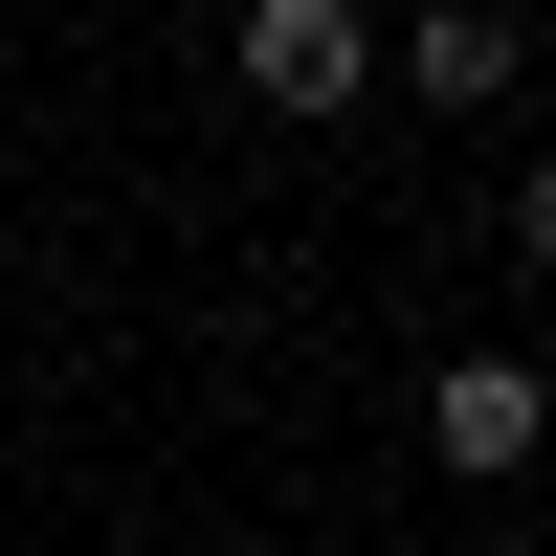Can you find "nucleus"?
Segmentation results:
<instances>
[{
	"label": "nucleus",
	"mask_w": 556,
	"mask_h": 556,
	"mask_svg": "<svg viewBox=\"0 0 556 556\" xmlns=\"http://www.w3.org/2000/svg\"><path fill=\"white\" fill-rule=\"evenodd\" d=\"M424 445H445L468 490H513L534 445H556V379H534V356H445V379H424Z\"/></svg>",
	"instance_id": "obj_1"
},
{
	"label": "nucleus",
	"mask_w": 556,
	"mask_h": 556,
	"mask_svg": "<svg viewBox=\"0 0 556 556\" xmlns=\"http://www.w3.org/2000/svg\"><path fill=\"white\" fill-rule=\"evenodd\" d=\"M245 89L267 112H356V89H379V23H356V0H245Z\"/></svg>",
	"instance_id": "obj_2"
},
{
	"label": "nucleus",
	"mask_w": 556,
	"mask_h": 556,
	"mask_svg": "<svg viewBox=\"0 0 556 556\" xmlns=\"http://www.w3.org/2000/svg\"><path fill=\"white\" fill-rule=\"evenodd\" d=\"M513 67H534V45H513V0H424V23H401V89H424V112H490Z\"/></svg>",
	"instance_id": "obj_3"
},
{
	"label": "nucleus",
	"mask_w": 556,
	"mask_h": 556,
	"mask_svg": "<svg viewBox=\"0 0 556 556\" xmlns=\"http://www.w3.org/2000/svg\"><path fill=\"white\" fill-rule=\"evenodd\" d=\"M513 245H534V267H556V156H534V178H513Z\"/></svg>",
	"instance_id": "obj_4"
}]
</instances>
